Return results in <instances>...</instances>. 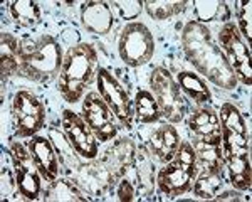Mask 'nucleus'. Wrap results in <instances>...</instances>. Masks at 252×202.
<instances>
[{"mask_svg": "<svg viewBox=\"0 0 252 202\" xmlns=\"http://www.w3.org/2000/svg\"><path fill=\"white\" fill-rule=\"evenodd\" d=\"M198 173V162L193 145L180 141L177 153L158 173V187L168 197H177L192 187L195 175Z\"/></svg>", "mask_w": 252, "mask_h": 202, "instance_id": "nucleus-5", "label": "nucleus"}, {"mask_svg": "<svg viewBox=\"0 0 252 202\" xmlns=\"http://www.w3.org/2000/svg\"><path fill=\"white\" fill-rule=\"evenodd\" d=\"M63 128L71 147L79 153L83 159L93 160L97 155V138L91 128L88 127L86 120L81 118L78 113L66 110L63 113Z\"/></svg>", "mask_w": 252, "mask_h": 202, "instance_id": "nucleus-13", "label": "nucleus"}, {"mask_svg": "<svg viewBox=\"0 0 252 202\" xmlns=\"http://www.w3.org/2000/svg\"><path fill=\"white\" fill-rule=\"evenodd\" d=\"M9 10L12 19L22 27L35 26L40 19L37 2H32V0H14L9 3Z\"/></svg>", "mask_w": 252, "mask_h": 202, "instance_id": "nucleus-22", "label": "nucleus"}, {"mask_svg": "<svg viewBox=\"0 0 252 202\" xmlns=\"http://www.w3.org/2000/svg\"><path fill=\"white\" fill-rule=\"evenodd\" d=\"M97 90H99L101 98L106 101L109 110L116 116L125 127H131V100L125 88L118 83V79L108 69L99 67L97 69Z\"/></svg>", "mask_w": 252, "mask_h": 202, "instance_id": "nucleus-10", "label": "nucleus"}, {"mask_svg": "<svg viewBox=\"0 0 252 202\" xmlns=\"http://www.w3.org/2000/svg\"><path fill=\"white\" fill-rule=\"evenodd\" d=\"M217 201H244L239 192H223L220 196H217Z\"/></svg>", "mask_w": 252, "mask_h": 202, "instance_id": "nucleus-31", "label": "nucleus"}, {"mask_svg": "<svg viewBox=\"0 0 252 202\" xmlns=\"http://www.w3.org/2000/svg\"><path fill=\"white\" fill-rule=\"evenodd\" d=\"M150 145H152V152L158 157V160L168 164L180 147V136L172 125H161L152 135Z\"/></svg>", "mask_w": 252, "mask_h": 202, "instance_id": "nucleus-17", "label": "nucleus"}, {"mask_svg": "<svg viewBox=\"0 0 252 202\" xmlns=\"http://www.w3.org/2000/svg\"><path fill=\"white\" fill-rule=\"evenodd\" d=\"M29 152L37 165L40 175L49 182H54L59 175V160L51 141L44 136H34L29 141Z\"/></svg>", "mask_w": 252, "mask_h": 202, "instance_id": "nucleus-15", "label": "nucleus"}, {"mask_svg": "<svg viewBox=\"0 0 252 202\" xmlns=\"http://www.w3.org/2000/svg\"><path fill=\"white\" fill-rule=\"evenodd\" d=\"M0 59H2V79L10 78L20 67V44L9 32L0 39Z\"/></svg>", "mask_w": 252, "mask_h": 202, "instance_id": "nucleus-18", "label": "nucleus"}, {"mask_svg": "<svg viewBox=\"0 0 252 202\" xmlns=\"http://www.w3.org/2000/svg\"><path fill=\"white\" fill-rule=\"evenodd\" d=\"M222 172L202 170L200 177H198L193 185L195 196H198L200 199H214L222 185Z\"/></svg>", "mask_w": 252, "mask_h": 202, "instance_id": "nucleus-25", "label": "nucleus"}, {"mask_svg": "<svg viewBox=\"0 0 252 202\" xmlns=\"http://www.w3.org/2000/svg\"><path fill=\"white\" fill-rule=\"evenodd\" d=\"M116 196L120 201H133V196H135V189H133L131 182L129 180H121L120 185L116 189Z\"/></svg>", "mask_w": 252, "mask_h": 202, "instance_id": "nucleus-29", "label": "nucleus"}, {"mask_svg": "<svg viewBox=\"0 0 252 202\" xmlns=\"http://www.w3.org/2000/svg\"><path fill=\"white\" fill-rule=\"evenodd\" d=\"M12 162H14V175L17 182L20 196L29 201H35L40 194V172L32 159L29 148L20 145L19 141L12 143Z\"/></svg>", "mask_w": 252, "mask_h": 202, "instance_id": "nucleus-9", "label": "nucleus"}, {"mask_svg": "<svg viewBox=\"0 0 252 202\" xmlns=\"http://www.w3.org/2000/svg\"><path fill=\"white\" fill-rule=\"evenodd\" d=\"M150 84L153 88V96L160 106L161 115L172 123L182 121L187 111V103L180 86L175 83L170 71H166L165 67H157L152 72Z\"/></svg>", "mask_w": 252, "mask_h": 202, "instance_id": "nucleus-6", "label": "nucleus"}, {"mask_svg": "<svg viewBox=\"0 0 252 202\" xmlns=\"http://www.w3.org/2000/svg\"><path fill=\"white\" fill-rule=\"evenodd\" d=\"M237 17H239V24H241L242 34L246 35L247 44H251L252 42V2L251 0L239 2Z\"/></svg>", "mask_w": 252, "mask_h": 202, "instance_id": "nucleus-27", "label": "nucleus"}, {"mask_svg": "<svg viewBox=\"0 0 252 202\" xmlns=\"http://www.w3.org/2000/svg\"><path fill=\"white\" fill-rule=\"evenodd\" d=\"M97 74V54L89 44L71 47L59 72V91L67 103H76Z\"/></svg>", "mask_w": 252, "mask_h": 202, "instance_id": "nucleus-3", "label": "nucleus"}, {"mask_svg": "<svg viewBox=\"0 0 252 202\" xmlns=\"http://www.w3.org/2000/svg\"><path fill=\"white\" fill-rule=\"evenodd\" d=\"M129 140H120V143L116 145L115 148L111 150V168L116 167L118 168V173H123V170L128 165H131L133 162V157H135V150L133 147L126 152V148L129 147Z\"/></svg>", "mask_w": 252, "mask_h": 202, "instance_id": "nucleus-26", "label": "nucleus"}, {"mask_svg": "<svg viewBox=\"0 0 252 202\" xmlns=\"http://www.w3.org/2000/svg\"><path fill=\"white\" fill-rule=\"evenodd\" d=\"M223 160L229 168L232 184L241 191L251 187V160H249V136L241 111L230 103L220 108Z\"/></svg>", "mask_w": 252, "mask_h": 202, "instance_id": "nucleus-2", "label": "nucleus"}, {"mask_svg": "<svg viewBox=\"0 0 252 202\" xmlns=\"http://www.w3.org/2000/svg\"><path fill=\"white\" fill-rule=\"evenodd\" d=\"M83 118L99 141H109L116 136L118 128L106 101L97 93H89L83 103Z\"/></svg>", "mask_w": 252, "mask_h": 202, "instance_id": "nucleus-12", "label": "nucleus"}, {"mask_svg": "<svg viewBox=\"0 0 252 202\" xmlns=\"http://www.w3.org/2000/svg\"><path fill=\"white\" fill-rule=\"evenodd\" d=\"M14 120L20 136H32L44 127L46 110L42 103L29 91H19L14 96Z\"/></svg>", "mask_w": 252, "mask_h": 202, "instance_id": "nucleus-11", "label": "nucleus"}, {"mask_svg": "<svg viewBox=\"0 0 252 202\" xmlns=\"http://www.w3.org/2000/svg\"><path fill=\"white\" fill-rule=\"evenodd\" d=\"M12 180V175H10V170L9 168H2V194L3 197L9 196L12 192V189L17 187V182H10Z\"/></svg>", "mask_w": 252, "mask_h": 202, "instance_id": "nucleus-30", "label": "nucleus"}, {"mask_svg": "<svg viewBox=\"0 0 252 202\" xmlns=\"http://www.w3.org/2000/svg\"><path fill=\"white\" fill-rule=\"evenodd\" d=\"M182 46L189 61L207 79L223 90L235 88V72L223 51L212 40L210 31L204 24H198L197 20L187 24L182 34Z\"/></svg>", "mask_w": 252, "mask_h": 202, "instance_id": "nucleus-1", "label": "nucleus"}, {"mask_svg": "<svg viewBox=\"0 0 252 202\" xmlns=\"http://www.w3.org/2000/svg\"><path fill=\"white\" fill-rule=\"evenodd\" d=\"M143 7L150 14V17L157 20H165L184 12L187 2L185 0H182V2L180 0H148V2H143Z\"/></svg>", "mask_w": 252, "mask_h": 202, "instance_id": "nucleus-24", "label": "nucleus"}, {"mask_svg": "<svg viewBox=\"0 0 252 202\" xmlns=\"http://www.w3.org/2000/svg\"><path fill=\"white\" fill-rule=\"evenodd\" d=\"M220 46L223 47V54L229 61L230 67L235 72V78H239L246 86L252 84V72H251V52L247 44L244 42L239 31L234 24H225L219 34Z\"/></svg>", "mask_w": 252, "mask_h": 202, "instance_id": "nucleus-8", "label": "nucleus"}, {"mask_svg": "<svg viewBox=\"0 0 252 202\" xmlns=\"http://www.w3.org/2000/svg\"><path fill=\"white\" fill-rule=\"evenodd\" d=\"M155 52V39L146 26L133 22L126 26L120 37V56L128 66H143Z\"/></svg>", "mask_w": 252, "mask_h": 202, "instance_id": "nucleus-7", "label": "nucleus"}, {"mask_svg": "<svg viewBox=\"0 0 252 202\" xmlns=\"http://www.w3.org/2000/svg\"><path fill=\"white\" fill-rule=\"evenodd\" d=\"M113 5L116 7L121 19L125 20L136 19L143 10V2H140V0H120V2H115Z\"/></svg>", "mask_w": 252, "mask_h": 202, "instance_id": "nucleus-28", "label": "nucleus"}, {"mask_svg": "<svg viewBox=\"0 0 252 202\" xmlns=\"http://www.w3.org/2000/svg\"><path fill=\"white\" fill-rule=\"evenodd\" d=\"M135 111H136L138 121H141V123H153V121H157L161 115L155 96L146 90H140L136 93Z\"/></svg>", "mask_w": 252, "mask_h": 202, "instance_id": "nucleus-23", "label": "nucleus"}, {"mask_svg": "<svg viewBox=\"0 0 252 202\" xmlns=\"http://www.w3.org/2000/svg\"><path fill=\"white\" fill-rule=\"evenodd\" d=\"M178 86L197 103H207L212 98V93L207 88L204 79L190 71H184L178 74Z\"/></svg>", "mask_w": 252, "mask_h": 202, "instance_id": "nucleus-21", "label": "nucleus"}, {"mask_svg": "<svg viewBox=\"0 0 252 202\" xmlns=\"http://www.w3.org/2000/svg\"><path fill=\"white\" fill-rule=\"evenodd\" d=\"M63 52L51 35L27 39L20 44V67L24 76L34 81H49L63 67Z\"/></svg>", "mask_w": 252, "mask_h": 202, "instance_id": "nucleus-4", "label": "nucleus"}, {"mask_svg": "<svg viewBox=\"0 0 252 202\" xmlns=\"http://www.w3.org/2000/svg\"><path fill=\"white\" fill-rule=\"evenodd\" d=\"M193 14L198 24L229 19V9L220 0H195Z\"/></svg>", "mask_w": 252, "mask_h": 202, "instance_id": "nucleus-20", "label": "nucleus"}, {"mask_svg": "<svg viewBox=\"0 0 252 202\" xmlns=\"http://www.w3.org/2000/svg\"><path fill=\"white\" fill-rule=\"evenodd\" d=\"M81 22L91 34L104 35L113 27V12L106 2H86L81 7Z\"/></svg>", "mask_w": 252, "mask_h": 202, "instance_id": "nucleus-16", "label": "nucleus"}, {"mask_svg": "<svg viewBox=\"0 0 252 202\" xmlns=\"http://www.w3.org/2000/svg\"><path fill=\"white\" fill-rule=\"evenodd\" d=\"M189 128L195 141L204 143H222L220 118L212 108H198L190 115Z\"/></svg>", "mask_w": 252, "mask_h": 202, "instance_id": "nucleus-14", "label": "nucleus"}, {"mask_svg": "<svg viewBox=\"0 0 252 202\" xmlns=\"http://www.w3.org/2000/svg\"><path fill=\"white\" fill-rule=\"evenodd\" d=\"M193 148L197 153V162L202 170L222 172V152L219 143H204V141H193Z\"/></svg>", "mask_w": 252, "mask_h": 202, "instance_id": "nucleus-19", "label": "nucleus"}]
</instances>
